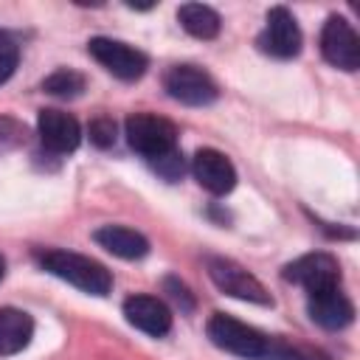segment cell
I'll list each match as a JSON object with an SVG mask.
<instances>
[{
  "label": "cell",
  "instance_id": "cell-1",
  "mask_svg": "<svg viewBox=\"0 0 360 360\" xmlns=\"http://www.w3.org/2000/svg\"><path fill=\"white\" fill-rule=\"evenodd\" d=\"M39 264L51 276H56V278H62V281H68V284H73L90 295H107L112 290V273L90 256L53 248V250L39 253Z\"/></svg>",
  "mask_w": 360,
  "mask_h": 360
},
{
  "label": "cell",
  "instance_id": "cell-2",
  "mask_svg": "<svg viewBox=\"0 0 360 360\" xmlns=\"http://www.w3.org/2000/svg\"><path fill=\"white\" fill-rule=\"evenodd\" d=\"M205 332L211 338V343L228 354H236V357H245V360H264L267 357V349H270V338L262 335L259 329L231 318V315H222V312H214L205 323Z\"/></svg>",
  "mask_w": 360,
  "mask_h": 360
},
{
  "label": "cell",
  "instance_id": "cell-3",
  "mask_svg": "<svg viewBox=\"0 0 360 360\" xmlns=\"http://www.w3.org/2000/svg\"><path fill=\"white\" fill-rule=\"evenodd\" d=\"M124 135H127V143L138 155H143L149 160L163 158L177 143L174 124L169 118H163V115H155V112H135V115H129L127 124H124Z\"/></svg>",
  "mask_w": 360,
  "mask_h": 360
},
{
  "label": "cell",
  "instance_id": "cell-4",
  "mask_svg": "<svg viewBox=\"0 0 360 360\" xmlns=\"http://www.w3.org/2000/svg\"><path fill=\"white\" fill-rule=\"evenodd\" d=\"M87 51L104 70H110L115 79H124V82L141 79L149 68V59L143 51H138L121 39H112V37H93L87 42Z\"/></svg>",
  "mask_w": 360,
  "mask_h": 360
},
{
  "label": "cell",
  "instance_id": "cell-5",
  "mask_svg": "<svg viewBox=\"0 0 360 360\" xmlns=\"http://www.w3.org/2000/svg\"><path fill=\"white\" fill-rule=\"evenodd\" d=\"M208 276H211V281H214L225 295H231V298L250 301V304H262V307L273 304V298H270V292L264 290V284H262L253 273H248L242 264H236V262H231V259L211 256V259H208Z\"/></svg>",
  "mask_w": 360,
  "mask_h": 360
},
{
  "label": "cell",
  "instance_id": "cell-6",
  "mask_svg": "<svg viewBox=\"0 0 360 360\" xmlns=\"http://www.w3.org/2000/svg\"><path fill=\"white\" fill-rule=\"evenodd\" d=\"M163 87L174 101L188 107H205L219 96L214 79L197 65H172L163 76Z\"/></svg>",
  "mask_w": 360,
  "mask_h": 360
},
{
  "label": "cell",
  "instance_id": "cell-7",
  "mask_svg": "<svg viewBox=\"0 0 360 360\" xmlns=\"http://www.w3.org/2000/svg\"><path fill=\"white\" fill-rule=\"evenodd\" d=\"M301 42H304V37H301V28H298L292 11L284 8V6H273V8L267 11V22H264V28H262L256 45H259L267 56L292 59V56H298Z\"/></svg>",
  "mask_w": 360,
  "mask_h": 360
},
{
  "label": "cell",
  "instance_id": "cell-8",
  "mask_svg": "<svg viewBox=\"0 0 360 360\" xmlns=\"http://www.w3.org/2000/svg\"><path fill=\"white\" fill-rule=\"evenodd\" d=\"M284 278L304 287L309 295L340 287V264L329 253H307L284 267Z\"/></svg>",
  "mask_w": 360,
  "mask_h": 360
},
{
  "label": "cell",
  "instance_id": "cell-9",
  "mask_svg": "<svg viewBox=\"0 0 360 360\" xmlns=\"http://www.w3.org/2000/svg\"><path fill=\"white\" fill-rule=\"evenodd\" d=\"M321 53L332 68H340V70H349V73L360 68V39H357V34H354V28L349 25L346 17L332 14L323 22Z\"/></svg>",
  "mask_w": 360,
  "mask_h": 360
},
{
  "label": "cell",
  "instance_id": "cell-10",
  "mask_svg": "<svg viewBox=\"0 0 360 360\" xmlns=\"http://www.w3.org/2000/svg\"><path fill=\"white\" fill-rule=\"evenodd\" d=\"M37 135L48 152L70 155L82 141V127L70 112L48 107V110H39L37 115Z\"/></svg>",
  "mask_w": 360,
  "mask_h": 360
},
{
  "label": "cell",
  "instance_id": "cell-11",
  "mask_svg": "<svg viewBox=\"0 0 360 360\" xmlns=\"http://www.w3.org/2000/svg\"><path fill=\"white\" fill-rule=\"evenodd\" d=\"M191 172H194L197 183L214 197L231 194L233 186H236L233 163L217 149H197V155L191 158Z\"/></svg>",
  "mask_w": 360,
  "mask_h": 360
},
{
  "label": "cell",
  "instance_id": "cell-12",
  "mask_svg": "<svg viewBox=\"0 0 360 360\" xmlns=\"http://www.w3.org/2000/svg\"><path fill=\"white\" fill-rule=\"evenodd\" d=\"M124 318L152 338H163L172 329V312L155 295H129L124 301Z\"/></svg>",
  "mask_w": 360,
  "mask_h": 360
},
{
  "label": "cell",
  "instance_id": "cell-13",
  "mask_svg": "<svg viewBox=\"0 0 360 360\" xmlns=\"http://www.w3.org/2000/svg\"><path fill=\"white\" fill-rule=\"evenodd\" d=\"M307 309H309V318L323 329H343L354 321V304L349 301L346 292H340V287L309 295Z\"/></svg>",
  "mask_w": 360,
  "mask_h": 360
},
{
  "label": "cell",
  "instance_id": "cell-14",
  "mask_svg": "<svg viewBox=\"0 0 360 360\" xmlns=\"http://www.w3.org/2000/svg\"><path fill=\"white\" fill-rule=\"evenodd\" d=\"M93 239H96L107 253H112V256H118V259H127V262L143 259V256L149 253V239H146L143 233L127 228V225H101V228L93 233Z\"/></svg>",
  "mask_w": 360,
  "mask_h": 360
},
{
  "label": "cell",
  "instance_id": "cell-15",
  "mask_svg": "<svg viewBox=\"0 0 360 360\" xmlns=\"http://www.w3.org/2000/svg\"><path fill=\"white\" fill-rule=\"evenodd\" d=\"M34 338V321L28 312L14 307H0V354L22 352Z\"/></svg>",
  "mask_w": 360,
  "mask_h": 360
},
{
  "label": "cell",
  "instance_id": "cell-16",
  "mask_svg": "<svg viewBox=\"0 0 360 360\" xmlns=\"http://www.w3.org/2000/svg\"><path fill=\"white\" fill-rule=\"evenodd\" d=\"M177 20H180L183 31H188L197 39H214L219 34V25H222L219 14L202 3H183L177 8Z\"/></svg>",
  "mask_w": 360,
  "mask_h": 360
},
{
  "label": "cell",
  "instance_id": "cell-17",
  "mask_svg": "<svg viewBox=\"0 0 360 360\" xmlns=\"http://www.w3.org/2000/svg\"><path fill=\"white\" fill-rule=\"evenodd\" d=\"M42 90L56 98H76L84 90V76L73 68H59L42 82Z\"/></svg>",
  "mask_w": 360,
  "mask_h": 360
},
{
  "label": "cell",
  "instance_id": "cell-18",
  "mask_svg": "<svg viewBox=\"0 0 360 360\" xmlns=\"http://www.w3.org/2000/svg\"><path fill=\"white\" fill-rule=\"evenodd\" d=\"M87 132H90V141H93L98 149H107V146L115 143V121L107 118V115L93 118L90 127H87Z\"/></svg>",
  "mask_w": 360,
  "mask_h": 360
},
{
  "label": "cell",
  "instance_id": "cell-19",
  "mask_svg": "<svg viewBox=\"0 0 360 360\" xmlns=\"http://www.w3.org/2000/svg\"><path fill=\"white\" fill-rule=\"evenodd\" d=\"M152 166H155V172H158L160 177L177 180V177L183 174V155H180L177 149H172V152H166L163 158H155Z\"/></svg>",
  "mask_w": 360,
  "mask_h": 360
},
{
  "label": "cell",
  "instance_id": "cell-20",
  "mask_svg": "<svg viewBox=\"0 0 360 360\" xmlns=\"http://www.w3.org/2000/svg\"><path fill=\"white\" fill-rule=\"evenodd\" d=\"M17 62H20L17 45L8 39H0V84L11 79V73L17 70Z\"/></svg>",
  "mask_w": 360,
  "mask_h": 360
},
{
  "label": "cell",
  "instance_id": "cell-21",
  "mask_svg": "<svg viewBox=\"0 0 360 360\" xmlns=\"http://www.w3.org/2000/svg\"><path fill=\"white\" fill-rule=\"evenodd\" d=\"M166 284V290H169V295H172V301H177L180 304V309H194V298L188 295V287L183 284V281H177V278H166L163 281Z\"/></svg>",
  "mask_w": 360,
  "mask_h": 360
},
{
  "label": "cell",
  "instance_id": "cell-22",
  "mask_svg": "<svg viewBox=\"0 0 360 360\" xmlns=\"http://www.w3.org/2000/svg\"><path fill=\"white\" fill-rule=\"evenodd\" d=\"M3 276H6V259L0 256V278H3Z\"/></svg>",
  "mask_w": 360,
  "mask_h": 360
}]
</instances>
